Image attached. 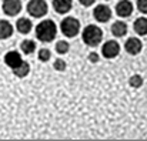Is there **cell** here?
Returning a JSON list of instances; mask_svg holds the SVG:
<instances>
[{"label":"cell","mask_w":147,"mask_h":141,"mask_svg":"<svg viewBox=\"0 0 147 141\" xmlns=\"http://www.w3.org/2000/svg\"><path fill=\"white\" fill-rule=\"evenodd\" d=\"M116 13L120 17H129L133 13V3L130 0H120L116 6Z\"/></svg>","instance_id":"cell-9"},{"label":"cell","mask_w":147,"mask_h":141,"mask_svg":"<svg viewBox=\"0 0 147 141\" xmlns=\"http://www.w3.org/2000/svg\"><path fill=\"white\" fill-rule=\"evenodd\" d=\"M103 40V30L97 27L96 24H89L83 30V42L86 46L96 47Z\"/></svg>","instance_id":"cell-2"},{"label":"cell","mask_w":147,"mask_h":141,"mask_svg":"<svg viewBox=\"0 0 147 141\" xmlns=\"http://www.w3.org/2000/svg\"><path fill=\"white\" fill-rule=\"evenodd\" d=\"M53 67H54L57 71H64V70H66V61L61 60V58H57V60H54Z\"/></svg>","instance_id":"cell-21"},{"label":"cell","mask_w":147,"mask_h":141,"mask_svg":"<svg viewBox=\"0 0 147 141\" xmlns=\"http://www.w3.org/2000/svg\"><path fill=\"white\" fill-rule=\"evenodd\" d=\"M27 13L32 17H43L49 11V6L46 0H30L27 3Z\"/></svg>","instance_id":"cell-4"},{"label":"cell","mask_w":147,"mask_h":141,"mask_svg":"<svg viewBox=\"0 0 147 141\" xmlns=\"http://www.w3.org/2000/svg\"><path fill=\"white\" fill-rule=\"evenodd\" d=\"M124 48H126V51H127L129 54L136 56V54H139V53L142 51L143 44H142V42H140L137 37H130V39H127V42H126V44H124Z\"/></svg>","instance_id":"cell-10"},{"label":"cell","mask_w":147,"mask_h":141,"mask_svg":"<svg viewBox=\"0 0 147 141\" xmlns=\"http://www.w3.org/2000/svg\"><path fill=\"white\" fill-rule=\"evenodd\" d=\"M137 7L142 13L147 14V0H137Z\"/></svg>","instance_id":"cell-22"},{"label":"cell","mask_w":147,"mask_h":141,"mask_svg":"<svg viewBox=\"0 0 147 141\" xmlns=\"http://www.w3.org/2000/svg\"><path fill=\"white\" fill-rule=\"evenodd\" d=\"M57 36V26L53 20H43L36 26V37L43 42V43H50L54 40Z\"/></svg>","instance_id":"cell-1"},{"label":"cell","mask_w":147,"mask_h":141,"mask_svg":"<svg viewBox=\"0 0 147 141\" xmlns=\"http://www.w3.org/2000/svg\"><path fill=\"white\" fill-rule=\"evenodd\" d=\"M50 57H51V53H50L49 48H40V51L37 54V58L40 61H49Z\"/></svg>","instance_id":"cell-20"},{"label":"cell","mask_w":147,"mask_h":141,"mask_svg":"<svg viewBox=\"0 0 147 141\" xmlns=\"http://www.w3.org/2000/svg\"><path fill=\"white\" fill-rule=\"evenodd\" d=\"M89 61H92V63H97L98 61V54L97 53L92 51V53L89 54Z\"/></svg>","instance_id":"cell-23"},{"label":"cell","mask_w":147,"mask_h":141,"mask_svg":"<svg viewBox=\"0 0 147 141\" xmlns=\"http://www.w3.org/2000/svg\"><path fill=\"white\" fill-rule=\"evenodd\" d=\"M23 61H24V60L22 58V54L17 53V51H14V50L6 53V56H4V63H6V66L10 67L11 70L16 68V67H19Z\"/></svg>","instance_id":"cell-8"},{"label":"cell","mask_w":147,"mask_h":141,"mask_svg":"<svg viewBox=\"0 0 147 141\" xmlns=\"http://www.w3.org/2000/svg\"><path fill=\"white\" fill-rule=\"evenodd\" d=\"M16 29H17V32L22 33V34H29V33L32 32V29H33V23H32L30 19H27V17H22V19L17 20V23H16Z\"/></svg>","instance_id":"cell-12"},{"label":"cell","mask_w":147,"mask_h":141,"mask_svg":"<svg viewBox=\"0 0 147 141\" xmlns=\"http://www.w3.org/2000/svg\"><path fill=\"white\" fill-rule=\"evenodd\" d=\"M93 16L98 23H106L111 19V10L106 4H97L93 10Z\"/></svg>","instance_id":"cell-7"},{"label":"cell","mask_w":147,"mask_h":141,"mask_svg":"<svg viewBox=\"0 0 147 141\" xmlns=\"http://www.w3.org/2000/svg\"><path fill=\"white\" fill-rule=\"evenodd\" d=\"M60 30L66 37H76L80 32V21L76 17H66L60 23Z\"/></svg>","instance_id":"cell-3"},{"label":"cell","mask_w":147,"mask_h":141,"mask_svg":"<svg viewBox=\"0 0 147 141\" xmlns=\"http://www.w3.org/2000/svg\"><path fill=\"white\" fill-rule=\"evenodd\" d=\"M129 84H130V87H133V89H139V87H142V84H143V77L139 76V74H134V76H131V79L129 80Z\"/></svg>","instance_id":"cell-19"},{"label":"cell","mask_w":147,"mask_h":141,"mask_svg":"<svg viewBox=\"0 0 147 141\" xmlns=\"http://www.w3.org/2000/svg\"><path fill=\"white\" fill-rule=\"evenodd\" d=\"M133 29H134V32H136L139 36H146L147 34V19L146 17H139V19L134 21Z\"/></svg>","instance_id":"cell-15"},{"label":"cell","mask_w":147,"mask_h":141,"mask_svg":"<svg viewBox=\"0 0 147 141\" xmlns=\"http://www.w3.org/2000/svg\"><path fill=\"white\" fill-rule=\"evenodd\" d=\"M119 53H120V44L114 40L106 42L101 47V54L106 58H114V57L119 56Z\"/></svg>","instance_id":"cell-6"},{"label":"cell","mask_w":147,"mask_h":141,"mask_svg":"<svg viewBox=\"0 0 147 141\" xmlns=\"http://www.w3.org/2000/svg\"><path fill=\"white\" fill-rule=\"evenodd\" d=\"M73 0H53V9L59 14H66L71 10Z\"/></svg>","instance_id":"cell-11"},{"label":"cell","mask_w":147,"mask_h":141,"mask_svg":"<svg viewBox=\"0 0 147 141\" xmlns=\"http://www.w3.org/2000/svg\"><path fill=\"white\" fill-rule=\"evenodd\" d=\"M94 1H96V0H79V3H80L82 6H84V7H89V6L94 4Z\"/></svg>","instance_id":"cell-24"},{"label":"cell","mask_w":147,"mask_h":141,"mask_svg":"<svg viewBox=\"0 0 147 141\" xmlns=\"http://www.w3.org/2000/svg\"><path fill=\"white\" fill-rule=\"evenodd\" d=\"M20 50H22V53H24V54H32V53H34V50H36V43L33 42V40H23L22 42V44H20Z\"/></svg>","instance_id":"cell-17"},{"label":"cell","mask_w":147,"mask_h":141,"mask_svg":"<svg viewBox=\"0 0 147 141\" xmlns=\"http://www.w3.org/2000/svg\"><path fill=\"white\" fill-rule=\"evenodd\" d=\"M29 71H30V64H29L27 61H23L19 67L13 68V74H14L16 77H19V79L26 77V76L29 74Z\"/></svg>","instance_id":"cell-16"},{"label":"cell","mask_w":147,"mask_h":141,"mask_svg":"<svg viewBox=\"0 0 147 141\" xmlns=\"http://www.w3.org/2000/svg\"><path fill=\"white\" fill-rule=\"evenodd\" d=\"M111 33L116 37H124L127 34V24L124 21H121V20L114 21L113 26H111Z\"/></svg>","instance_id":"cell-14"},{"label":"cell","mask_w":147,"mask_h":141,"mask_svg":"<svg viewBox=\"0 0 147 141\" xmlns=\"http://www.w3.org/2000/svg\"><path fill=\"white\" fill-rule=\"evenodd\" d=\"M1 7H3L4 14L10 17L17 16L22 11V0H3Z\"/></svg>","instance_id":"cell-5"},{"label":"cell","mask_w":147,"mask_h":141,"mask_svg":"<svg viewBox=\"0 0 147 141\" xmlns=\"http://www.w3.org/2000/svg\"><path fill=\"white\" fill-rule=\"evenodd\" d=\"M13 32V26L9 20H0V40L11 37Z\"/></svg>","instance_id":"cell-13"},{"label":"cell","mask_w":147,"mask_h":141,"mask_svg":"<svg viewBox=\"0 0 147 141\" xmlns=\"http://www.w3.org/2000/svg\"><path fill=\"white\" fill-rule=\"evenodd\" d=\"M69 48H70V44L67 42H64V40H60V42L56 43V53H59V54L69 53Z\"/></svg>","instance_id":"cell-18"}]
</instances>
